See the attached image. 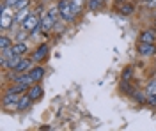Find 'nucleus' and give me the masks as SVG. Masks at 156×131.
Masks as SVG:
<instances>
[{
    "mask_svg": "<svg viewBox=\"0 0 156 131\" xmlns=\"http://www.w3.org/2000/svg\"><path fill=\"white\" fill-rule=\"evenodd\" d=\"M58 11H60V18L68 23H73L76 20V12L71 5V0H58Z\"/></svg>",
    "mask_w": 156,
    "mask_h": 131,
    "instance_id": "1",
    "label": "nucleus"
},
{
    "mask_svg": "<svg viewBox=\"0 0 156 131\" xmlns=\"http://www.w3.org/2000/svg\"><path fill=\"white\" fill-rule=\"evenodd\" d=\"M39 25H41V16H39L37 12H30L29 16L23 20V23H21V29H25L27 32H32L37 29Z\"/></svg>",
    "mask_w": 156,
    "mask_h": 131,
    "instance_id": "2",
    "label": "nucleus"
},
{
    "mask_svg": "<svg viewBox=\"0 0 156 131\" xmlns=\"http://www.w3.org/2000/svg\"><path fill=\"white\" fill-rule=\"evenodd\" d=\"M20 98H21V94H16V92H9V91H7V92H5V96H4V99H2L4 108H11V106L18 108Z\"/></svg>",
    "mask_w": 156,
    "mask_h": 131,
    "instance_id": "3",
    "label": "nucleus"
},
{
    "mask_svg": "<svg viewBox=\"0 0 156 131\" xmlns=\"http://www.w3.org/2000/svg\"><path fill=\"white\" fill-rule=\"evenodd\" d=\"M138 53L142 57H156V44H151V43H140L138 41V46H136Z\"/></svg>",
    "mask_w": 156,
    "mask_h": 131,
    "instance_id": "4",
    "label": "nucleus"
},
{
    "mask_svg": "<svg viewBox=\"0 0 156 131\" xmlns=\"http://www.w3.org/2000/svg\"><path fill=\"white\" fill-rule=\"evenodd\" d=\"M48 51H50L48 44H44V43H43L41 46L36 48V51L32 53V57H30V59H32L34 62H41V60H44V59L48 57Z\"/></svg>",
    "mask_w": 156,
    "mask_h": 131,
    "instance_id": "5",
    "label": "nucleus"
},
{
    "mask_svg": "<svg viewBox=\"0 0 156 131\" xmlns=\"http://www.w3.org/2000/svg\"><path fill=\"white\" fill-rule=\"evenodd\" d=\"M138 41H140V43H151V44H156V30L154 29L142 30L140 36H138Z\"/></svg>",
    "mask_w": 156,
    "mask_h": 131,
    "instance_id": "6",
    "label": "nucleus"
},
{
    "mask_svg": "<svg viewBox=\"0 0 156 131\" xmlns=\"http://www.w3.org/2000/svg\"><path fill=\"white\" fill-rule=\"evenodd\" d=\"M55 21H57V20H55V18H51L48 12H46V14H43V16H41V29H43V32H48V30H51V29H55V25H57Z\"/></svg>",
    "mask_w": 156,
    "mask_h": 131,
    "instance_id": "7",
    "label": "nucleus"
},
{
    "mask_svg": "<svg viewBox=\"0 0 156 131\" xmlns=\"http://www.w3.org/2000/svg\"><path fill=\"white\" fill-rule=\"evenodd\" d=\"M27 94L30 96L32 101H39L41 98H43V87H41V83H32L30 89L27 91Z\"/></svg>",
    "mask_w": 156,
    "mask_h": 131,
    "instance_id": "8",
    "label": "nucleus"
},
{
    "mask_svg": "<svg viewBox=\"0 0 156 131\" xmlns=\"http://www.w3.org/2000/svg\"><path fill=\"white\" fill-rule=\"evenodd\" d=\"M29 74H30V78H32V83H39V81L43 80V76H44V67H43V66L30 67Z\"/></svg>",
    "mask_w": 156,
    "mask_h": 131,
    "instance_id": "9",
    "label": "nucleus"
},
{
    "mask_svg": "<svg viewBox=\"0 0 156 131\" xmlns=\"http://www.w3.org/2000/svg\"><path fill=\"white\" fill-rule=\"evenodd\" d=\"M117 11L122 14V16H129V14H133V11H135V5L131 4V2H119V5H117Z\"/></svg>",
    "mask_w": 156,
    "mask_h": 131,
    "instance_id": "10",
    "label": "nucleus"
},
{
    "mask_svg": "<svg viewBox=\"0 0 156 131\" xmlns=\"http://www.w3.org/2000/svg\"><path fill=\"white\" fill-rule=\"evenodd\" d=\"M32 103H34V101L30 99V96L27 94V92H25V94H21V98H20V103H18V108H16V110H18V112L29 110Z\"/></svg>",
    "mask_w": 156,
    "mask_h": 131,
    "instance_id": "11",
    "label": "nucleus"
},
{
    "mask_svg": "<svg viewBox=\"0 0 156 131\" xmlns=\"http://www.w3.org/2000/svg\"><path fill=\"white\" fill-rule=\"evenodd\" d=\"M32 59H23V60L20 62L18 66L12 69V73H29L30 71V67H32Z\"/></svg>",
    "mask_w": 156,
    "mask_h": 131,
    "instance_id": "12",
    "label": "nucleus"
},
{
    "mask_svg": "<svg viewBox=\"0 0 156 131\" xmlns=\"http://www.w3.org/2000/svg\"><path fill=\"white\" fill-rule=\"evenodd\" d=\"M21 60H23V55H20V53H12V55H9V57H7V69L12 71Z\"/></svg>",
    "mask_w": 156,
    "mask_h": 131,
    "instance_id": "13",
    "label": "nucleus"
},
{
    "mask_svg": "<svg viewBox=\"0 0 156 131\" xmlns=\"http://www.w3.org/2000/svg\"><path fill=\"white\" fill-rule=\"evenodd\" d=\"M12 51H14V53H20V55H23V53L29 51V44H27L25 41H14V43H12Z\"/></svg>",
    "mask_w": 156,
    "mask_h": 131,
    "instance_id": "14",
    "label": "nucleus"
},
{
    "mask_svg": "<svg viewBox=\"0 0 156 131\" xmlns=\"http://www.w3.org/2000/svg\"><path fill=\"white\" fill-rule=\"evenodd\" d=\"M30 87L29 85H20V83H12L9 87V92H16V94H25V92L29 91Z\"/></svg>",
    "mask_w": 156,
    "mask_h": 131,
    "instance_id": "15",
    "label": "nucleus"
},
{
    "mask_svg": "<svg viewBox=\"0 0 156 131\" xmlns=\"http://www.w3.org/2000/svg\"><path fill=\"white\" fill-rule=\"evenodd\" d=\"M9 46H12V39H11L9 36L2 34V37H0V51L5 50V48H9Z\"/></svg>",
    "mask_w": 156,
    "mask_h": 131,
    "instance_id": "16",
    "label": "nucleus"
},
{
    "mask_svg": "<svg viewBox=\"0 0 156 131\" xmlns=\"http://www.w3.org/2000/svg\"><path fill=\"white\" fill-rule=\"evenodd\" d=\"M71 5H73V9H75V12L78 16L83 11V7H85V0H71Z\"/></svg>",
    "mask_w": 156,
    "mask_h": 131,
    "instance_id": "17",
    "label": "nucleus"
},
{
    "mask_svg": "<svg viewBox=\"0 0 156 131\" xmlns=\"http://www.w3.org/2000/svg\"><path fill=\"white\" fill-rule=\"evenodd\" d=\"M131 98L142 105V103H146V101H147V94H146V92H142V91H135L133 94H131Z\"/></svg>",
    "mask_w": 156,
    "mask_h": 131,
    "instance_id": "18",
    "label": "nucleus"
},
{
    "mask_svg": "<svg viewBox=\"0 0 156 131\" xmlns=\"http://www.w3.org/2000/svg\"><path fill=\"white\" fill-rule=\"evenodd\" d=\"M29 14H30L29 7H25V9H21V11H16V23H23V20H25Z\"/></svg>",
    "mask_w": 156,
    "mask_h": 131,
    "instance_id": "19",
    "label": "nucleus"
},
{
    "mask_svg": "<svg viewBox=\"0 0 156 131\" xmlns=\"http://www.w3.org/2000/svg\"><path fill=\"white\" fill-rule=\"evenodd\" d=\"M146 94H147V96H156V78H153V80L147 83Z\"/></svg>",
    "mask_w": 156,
    "mask_h": 131,
    "instance_id": "20",
    "label": "nucleus"
},
{
    "mask_svg": "<svg viewBox=\"0 0 156 131\" xmlns=\"http://www.w3.org/2000/svg\"><path fill=\"white\" fill-rule=\"evenodd\" d=\"M101 5H103V0H89L87 9H89V11H98Z\"/></svg>",
    "mask_w": 156,
    "mask_h": 131,
    "instance_id": "21",
    "label": "nucleus"
},
{
    "mask_svg": "<svg viewBox=\"0 0 156 131\" xmlns=\"http://www.w3.org/2000/svg\"><path fill=\"white\" fill-rule=\"evenodd\" d=\"M25 7H29V0H18V4H16V5H14V12H16V11H21V9H25Z\"/></svg>",
    "mask_w": 156,
    "mask_h": 131,
    "instance_id": "22",
    "label": "nucleus"
},
{
    "mask_svg": "<svg viewBox=\"0 0 156 131\" xmlns=\"http://www.w3.org/2000/svg\"><path fill=\"white\" fill-rule=\"evenodd\" d=\"M131 74H133V69L131 67H126L122 71V81H129L131 80Z\"/></svg>",
    "mask_w": 156,
    "mask_h": 131,
    "instance_id": "23",
    "label": "nucleus"
},
{
    "mask_svg": "<svg viewBox=\"0 0 156 131\" xmlns=\"http://www.w3.org/2000/svg\"><path fill=\"white\" fill-rule=\"evenodd\" d=\"M16 4H18V0H4V4H2V5H5L7 9H14V5H16ZM12 12H14V11H12Z\"/></svg>",
    "mask_w": 156,
    "mask_h": 131,
    "instance_id": "24",
    "label": "nucleus"
},
{
    "mask_svg": "<svg viewBox=\"0 0 156 131\" xmlns=\"http://www.w3.org/2000/svg\"><path fill=\"white\" fill-rule=\"evenodd\" d=\"M147 105H151V106H156V96H147Z\"/></svg>",
    "mask_w": 156,
    "mask_h": 131,
    "instance_id": "25",
    "label": "nucleus"
},
{
    "mask_svg": "<svg viewBox=\"0 0 156 131\" xmlns=\"http://www.w3.org/2000/svg\"><path fill=\"white\" fill-rule=\"evenodd\" d=\"M117 2H126V0H117Z\"/></svg>",
    "mask_w": 156,
    "mask_h": 131,
    "instance_id": "26",
    "label": "nucleus"
}]
</instances>
